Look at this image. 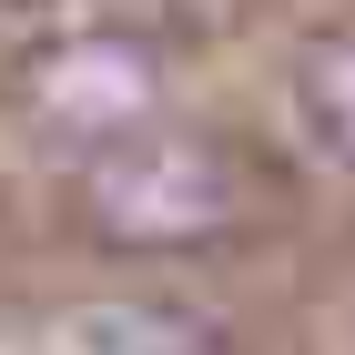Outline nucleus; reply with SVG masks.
<instances>
[{"label": "nucleus", "instance_id": "3", "mask_svg": "<svg viewBox=\"0 0 355 355\" xmlns=\"http://www.w3.org/2000/svg\"><path fill=\"white\" fill-rule=\"evenodd\" d=\"M295 112H304V132L355 173V31H325L295 61Z\"/></svg>", "mask_w": 355, "mask_h": 355}, {"label": "nucleus", "instance_id": "2", "mask_svg": "<svg viewBox=\"0 0 355 355\" xmlns=\"http://www.w3.org/2000/svg\"><path fill=\"white\" fill-rule=\"evenodd\" d=\"M142 92H153V71L132 61V41H82V51L51 71V92H41V102H51L71 132H132Z\"/></svg>", "mask_w": 355, "mask_h": 355}, {"label": "nucleus", "instance_id": "1", "mask_svg": "<svg viewBox=\"0 0 355 355\" xmlns=\"http://www.w3.org/2000/svg\"><path fill=\"white\" fill-rule=\"evenodd\" d=\"M234 203H244L234 163L193 132H112L92 153V223L122 254H183L203 234H223Z\"/></svg>", "mask_w": 355, "mask_h": 355}, {"label": "nucleus", "instance_id": "4", "mask_svg": "<svg viewBox=\"0 0 355 355\" xmlns=\"http://www.w3.org/2000/svg\"><path fill=\"white\" fill-rule=\"evenodd\" d=\"M82 345L92 355H203V335H193L173 304H102L82 325Z\"/></svg>", "mask_w": 355, "mask_h": 355}]
</instances>
